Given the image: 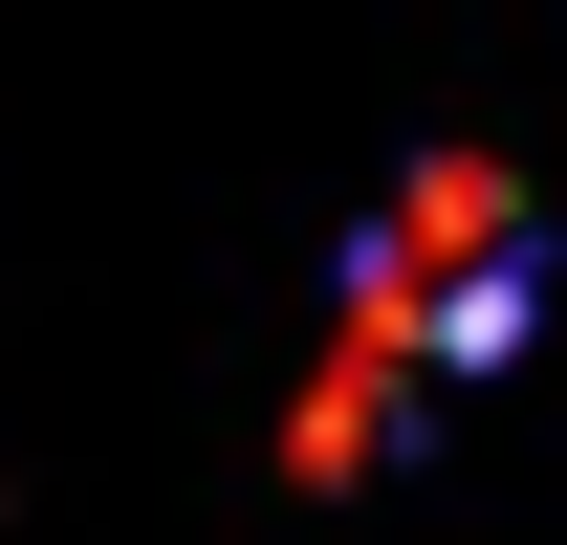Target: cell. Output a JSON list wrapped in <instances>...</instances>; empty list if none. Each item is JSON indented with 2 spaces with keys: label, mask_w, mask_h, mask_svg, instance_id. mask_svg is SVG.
Wrapping results in <instances>:
<instances>
[{
  "label": "cell",
  "mask_w": 567,
  "mask_h": 545,
  "mask_svg": "<svg viewBox=\"0 0 567 545\" xmlns=\"http://www.w3.org/2000/svg\"><path fill=\"white\" fill-rule=\"evenodd\" d=\"M524 197H502L481 153H436V175H393V218H371L350 263V328L371 349H524Z\"/></svg>",
  "instance_id": "obj_1"
}]
</instances>
